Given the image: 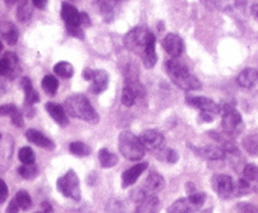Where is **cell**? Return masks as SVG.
I'll use <instances>...</instances> for the list:
<instances>
[{
  "label": "cell",
  "instance_id": "40",
  "mask_svg": "<svg viewBox=\"0 0 258 213\" xmlns=\"http://www.w3.org/2000/svg\"><path fill=\"white\" fill-rule=\"evenodd\" d=\"M67 33H68L69 36L80 38V40H83V38H85V32H83L82 27H67Z\"/></svg>",
  "mask_w": 258,
  "mask_h": 213
},
{
  "label": "cell",
  "instance_id": "56",
  "mask_svg": "<svg viewBox=\"0 0 258 213\" xmlns=\"http://www.w3.org/2000/svg\"><path fill=\"white\" fill-rule=\"evenodd\" d=\"M73 2H77V0H73Z\"/></svg>",
  "mask_w": 258,
  "mask_h": 213
},
{
  "label": "cell",
  "instance_id": "49",
  "mask_svg": "<svg viewBox=\"0 0 258 213\" xmlns=\"http://www.w3.org/2000/svg\"><path fill=\"white\" fill-rule=\"evenodd\" d=\"M81 14H82V27H88V26H91V21L88 14L87 13H81Z\"/></svg>",
  "mask_w": 258,
  "mask_h": 213
},
{
  "label": "cell",
  "instance_id": "7",
  "mask_svg": "<svg viewBox=\"0 0 258 213\" xmlns=\"http://www.w3.org/2000/svg\"><path fill=\"white\" fill-rule=\"evenodd\" d=\"M223 110V129L228 135L235 137L238 135L243 125L242 115L234 107L225 106Z\"/></svg>",
  "mask_w": 258,
  "mask_h": 213
},
{
  "label": "cell",
  "instance_id": "48",
  "mask_svg": "<svg viewBox=\"0 0 258 213\" xmlns=\"http://www.w3.org/2000/svg\"><path fill=\"white\" fill-rule=\"evenodd\" d=\"M201 120H204L205 123H211L212 120H214V115L211 114H206V112H202L200 116Z\"/></svg>",
  "mask_w": 258,
  "mask_h": 213
},
{
  "label": "cell",
  "instance_id": "26",
  "mask_svg": "<svg viewBox=\"0 0 258 213\" xmlns=\"http://www.w3.org/2000/svg\"><path fill=\"white\" fill-rule=\"evenodd\" d=\"M99 161L104 169H109V167L115 166L116 162H118V156L114 155L113 152H110L106 148H102L99 152Z\"/></svg>",
  "mask_w": 258,
  "mask_h": 213
},
{
  "label": "cell",
  "instance_id": "24",
  "mask_svg": "<svg viewBox=\"0 0 258 213\" xmlns=\"http://www.w3.org/2000/svg\"><path fill=\"white\" fill-rule=\"evenodd\" d=\"M22 88L25 91V101L26 105H33L36 102L40 101L39 93L36 92L32 87V83H31L30 78H23L22 80Z\"/></svg>",
  "mask_w": 258,
  "mask_h": 213
},
{
  "label": "cell",
  "instance_id": "37",
  "mask_svg": "<svg viewBox=\"0 0 258 213\" xmlns=\"http://www.w3.org/2000/svg\"><path fill=\"white\" fill-rule=\"evenodd\" d=\"M18 159H20L21 162H23V165L35 164V153H33L32 148L30 147L21 148L20 153H18Z\"/></svg>",
  "mask_w": 258,
  "mask_h": 213
},
{
  "label": "cell",
  "instance_id": "6",
  "mask_svg": "<svg viewBox=\"0 0 258 213\" xmlns=\"http://www.w3.org/2000/svg\"><path fill=\"white\" fill-rule=\"evenodd\" d=\"M165 188V179L157 172H150L147 179L145 180L143 185L138 188L137 190L133 191V199L136 202H140L141 199L146 197L156 195L157 193Z\"/></svg>",
  "mask_w": 258,
  "mask_h": 213
},
{
  "label": "cell",
  "instance_id": "36",
  "mask_svg": "<svg viewBox=\"0 0 258 213\" xmlns=\"http://www.w3.org/2000/svg\"><path fill=\"white\" fill-rule=\"evenodd\" d=\"M252 185L253 184L248 183V181L244 180V179H239L236 185H234V193H235V195H238V197L249 194L250 191H252Z\"/></svg>",
  "mask_w": 258,
  "mask_h": 213
},
{
  "label": "cell",
  "instance_id": "1",
  "mask_svg": "<svg viewBox=\"0 0 258 213\" xmlns=\"http://www.w3.org/2000/svg\"><path fill=\"white\" fill-rule=\"evenodd\" d=\"M165 66H166V72H168V76L170 77L171 82L176 87L185 91L200 90L202 87L200 81L190 73L188 66L181 63L180 60H178V59L173 57V59L166 61Z\"/></svg>",
  "mask_w": 258,
  "mask_h": 213
},
{
  "label": "cell",
  "instance_id": "20",
  "mask_svg": "<svg viewBox=\"0 0 258 213\" xmlns=\"http://www.w3.org/2000/svg\"><path fill=\"white\" fill-rule=\"evenodd\" d=\"M201 207L195 204L189 198H180L169 207L168 213H195Z\"/></svg>",
  "mask_w": 258,
  "mask_h": 213
},
{
  "label": "cell",
  "instance_id": "2",
  "mask_svg": "<svg viewBox=\"0 0 258 213\" xmlns=\"http://www.w3.org/2000/svg\"><path fill=\"white\" fill-rule=\"evenodd\" d=\"M64 110L71 115L72 118L81 119L87 123L96 124L100 120L99 114L95 111L94 106L90 104L87 97L81 93L69 96L64 101Z\"/></svg>",
  "mask_w": 258,
  "mask_h": 213
},
{
  "label": "cell",
  "instance_id": "52",
  "mask_svg": "<svg viewBox=\"0 0 258 213\" xmlns=\"http://www.w3.org/2000/svg\"><path fill=\"white\" fill-rule=\"evenodd\" d=\"M17 2H18V0H6V3L8 4V6H12V4L17 3Z\"/></svg>",
  "mask_w": 258,
  "mask_h": 213
},
{
  "label": "cell",
  "instance_id": "19",
  "mask_svg": "<svg viewBox=\"0 0 258 213\" xmlns=\"http://www.w3.org/2000/svg\"><path fill=\"white\" fill-rule=\"evenodd\" d=\"M91 82H92V85H91V92L95 93V95H100V93H102L107 88V85H109V74L104 69H97V70H95L94 80L91 81Z\"/></svg>",
  "mask_w": 258,
  "mask_h": 213
},
{
  "label": "cell",
  "instance_id": "54",
  "mask_svg": "<svg viewBox=\"0 0 258 213\" xmlns=\"http://www.w3.org/2000/svg\"><path fill=\"white\" fill-rule=\"evenodd\" d=\"M118 2H125V0H118Z\"/></svg>",
  "mask_w": 258,
  "mask_h": 213
},
{
  "label": "cell",
  "instance_id": "55",
  "mask_svg": "<svg viewBox=\"0 0 258 213\" xmlns=\"http://www.w3.org/2000/svg\"><path fill=\"white\" fill-rule=\"evenodd\" d=\"M0 139H2V134H0Z\"/></svg>",
  "mask_w": 258,
  "mask_h": 213
},
{
  "label": "cell",
  "instance_id": "12",
  "mask_svg": "<svg viewBox=\"0 0 258 213\" xmlns=\"http://www.w3.org/2000/svg\"><path fill=\"white\" fill-rule=\"evenodd\" d=\"M61 18L67 27H82V14L71 3L61 4Z\"/></svg>",
  "mask_w": 258,
  "mask_h": 213
},
{
  "label": "cell",
  "instance_id": "8",
  "mask_svg": "<svg viewBox=\"0 0 258 213\" xmlns=\"http://www.w3.org/2000/svg\"><path fill=\"white\" fill-rule=\"evenodd\" d=\"M212 188L216 194L223 199H228L234 193V181L231 176L225 174H219L212 178Z\"/></svg>",
  "mask_w": 258,
  "mask_h": 213
},
{
  "label": "cell",
  "instance_id": "45",
  "mask_svg": "<svg viewBox=\"0 0 258 213\" xmlns=\"http://www.w3.org/2000/svg\"><path fill=\"white\" fill-rule=\"evenodd\" d=\"M82 76H83V78H85L86 81H92V80H94V77H95V70H94V69L86 68L85 70H83Z\"/></svg>",
  "mask_w": 258,
  "mask_h": 213
},
{
  "label": "cell",
  "instance_id": "44",
  "mask_svg": "<svg viewBox=\"0 0 258 213\" xmlns=\"http://www.w3.org/2000/svg\"><path fill=\"white\" fill-rule=\"evenodd\" d=\"M18 212H20V205L17 204L16 199H13L11 203H9L8 208H7V213H18Z\"/></svg>",
  "mask_w": 258,
  "mask_h": 213
},
{
  "label": "cell",
  "instance_id": "58",
  "mask_svg": "<svg viewBox=\"0 0 258 213\" xmlns=\"http://www.w3.org/2000/svg\"><path fill=\"white\" fill-rule=\"evenodd\" d=\"M257 72H258V70H257Z\"/></svg>",
  "mask_w": 258,
  "mask_h": 213
},
{
  "label": "cell",
  "instance_id": "46",
  "mask_svg": "<svg viewBox=\"0 0 258 213\" xmlns=\"http://www.w3.org/2000/svg\"><path fill=\"white\" fill-rule=\"evenodd\" d=\"M47 2H49V0H32L33 6H35L36 8H39V9H45V8H46Z\"/></svg>",
  "mask_w": 258,
  "mask_h": 213
},
{
  "label": "cell",
  "instance_id": "30",
  "mask_svg": "<svg viewBox=\"0 0 258 213\" xmlns=\"http://www.w3.org/2000/svg\"><path fill=\"white\" fill-rule=\"evenodd\" d=\"M69 151L72 152V155L78 157H85L91 155V148L83 142H72L69 145Z\"/></svg>",
  "mask_w": 258,
  "mask_h": 213
},
{
  "label": "cell",
  "instance_id": "57",
  "mask_svg": "<svg viewBox=\"0 0 258 213\" xmlns=\"http://www.w3.org/2000/svg\"><path fill=\"white\" fill-rule=\"evenodd\" d=\"M40 213H44V212H40Z\"/></svg>",
  "mask_w": 258,
  "mask_h": 213
},
{
  "label": "cell",
  "instance_id": "27",
  "mask_svg": "<svg viewBox=\"0 0 258 213\" xmlns=\"http://www.w3.org/2000/svg\"><path fill=\"white\" fill-rule=\"evenodd\" d=\"M243 147L252 156H258V133L249 134L243 140Z\"/></svg>",
  "mask_w": 258,
  "mask_h": 213
},
{
  "label": "cell",
  "instance_id": "21",
  "mask_svg": "<svg viewBox=\"0 0 258 213\" xmlns=\"http://www.w3.org/2000/svg\"><path fill=\"white\" fill-rule=\"evenodd\" d=\"M258 81V72L253 68H247L242 70L236 77V83L243 88L254 87Z\"/></svg>",
  "mask_w": 258,
  "mask_h": 213
},
{
  "label": "cell",
  "instance_id": "4",
  "mask_svg": "<svg viewBox=\"0 0 258 213\" xmlns=\"http://www.w3.org/2000/svg\"><path fill=\"white\" fill-rule=\"evenodd\" d=\"M56 188L64 197L75 200V202L81 200L80 179L73 170H69L56 180Z\"/></svg>",
  "mask_w": 258,
  "mask_h": 213
},
{
  "label": "cell",
  "instance_id": "43",
  "mask_svg": "<svg viewBox=\"0 0 258 213\" xmlns=\"http://www.w3.org/2000/svg\"><path fill=\"white\" fill-rule=\"evenodd\" d=\"M166 156H165V159H166V161L169 162V164H176L179 160V155L176 151L174 150H168L166 151Z\"/></svg>",
  "mask_w": 258,
  "mask_h": 213
},
{
  "label": "cell",
  "instance_id": "34",
  "mask_svg": "<svg viewBox=\"0 0 258 213\" xmlns=\"http://www.w3.org/2000/svg\"><path fill=\"white\" fill-rule=\"evenodd\" d=\"M243 179L250 184H254L255 181H258V167L252 164L245 165L244 169H243Z\"/></svg>",
  "mask_w": 258,
  "mask_h": 213
},
{
  "label": "cell",
  "instance_id": "51",
  "mask_svg": "<svg viewBox=\"0 0 258 213\" xmlns=\"http://www.w3.org/2000/svg\"><path fill=\"white\" fill-rule=\"evenodd\" d=\"M253 14H254L255 17H258V4L253 7Z\"/></svg>",
  "mask_w": 258,
  "mask_h": 213
},
{
  "label": "cell",
  "instance_id": "11",
  "mask_svg": "<svg viewBox=\"0 0 258 213\" xmlns=\"http://www.w3.org/2000/svg\"><path fill=\"white\" fill-rule=\"evenodd\" d=\"M187 102L192 107H196V109L201 110L202 112H206V114L216 115L221 111V107L207 97L192 96V97H187Z\"/></svg>",
  "mask_w": 258,
  "mask_h": 213
},
{
  "label": "cell",
  "instance_id": "38",
  "mask_svg": "<svg viewBox=\"0 0 258 213\" xmlns=\"http://www.w3.org/2000/svg\"><path fill=\"white\" fill-rule=\"evenodd\" d=\"M105 210H106V213H126L125 205L119 199H110Z\"/></svg>",
  "mask_w": 258,
  "mask_h": 213
},
{
  "label": "cell",
  "instance_id": "5",
  "mask_svg": "<svg viewBox=\"0 0 258 213\" xmlns=\"http://www.w3.org/2000/svg\"><path fill=\"white\" fill-rule=\"evenodd\" d=\"M151 33L152 32H150L147 28L142 27V26L133 28L124 36V45L126 49L141 56Z\"/></svg>",
  "mask_w": 258,
  "mask_h": 213
},
{
  "label": "cell",
  "instance_id": "14",
  "mask_svg": "<svg viewBox=\"0 0 258 213\" xmlns=\"http://www.w3.org/2000/svg\"><path fill=\"white\" fill-rule=\"evenodd\" d=\"M147 167H149L147 162H140V164L135 165L131 169L125 170L123 172V175H121V186L128 188V186L133 185L137 181V179L147 170Z\"/></svg>",
  "mask_w": 258,
  "mask_h": 213
},
{
  "label": "cell",
  "instance_id": "9",
  "mask_svg": "<svg viewBox=\"0 0 258 213\" xmlns=\"http://www.w3.org/2000/svg\"><path fill=\"white\" fill-rule=\"evenodd\" d=\"M140 140L142 142L145 150L159 152L164 148L165 138L160 131L157 130H146L141 134Z\"/></svg>",
  "mask_w": 258,
  "mask_h": 213
},
{
  "label": "cell",
  "instance_id": "22",
  "mask_svg": "<svg viewBox=\"0 0 258 213\" xmlns=\"http://www.w3.org/2000/svg\"><path fill=\"white\" fill-rule=\"evenodd\" d=\"M160 200L156 195L146 197L138 202L136 213H159Z\"/></svg>",
  "mask_w": 258,
  "mask_h": 213
},
{
  "label": "cell",
  "instance_id": "17",
  "mask_svg": "<svg viewBox=\"0 0 258 213\" xmlns=\"http://www.w3.org/2000/svg\"><path fill=\"white\" fill-rule=\"evenodd\" d=\"M193 150L196 151L198 156L204 157V159L207 160H223L225 159L226 155H225V151L223 150V147H219V146H206V147H193Z\"/></svg>",
  "mask_w": 258,
  "mask_h": 213
},
{
  "label": "cell",
  "instance_id": "32",
  "mask_svg": "<svg viewBox=\"0 0 258 213\" xmlns=\"http://www.w3.org/2000/svg\"><path fill=\"white\" fill-rule=\"evenodd\" d=\"M16 202L17 204L20 205L21 209H30L31 207H32V199H31V195L28 194L27 191L26 190H20L18 193L16 194Z\"/></svg>",
  "mask_w": 258,
  "mask_h": 213
},
{
  "label": "cell",
  "instance_id": "42",
  "mask_svg": "<svg viewBox=\"0 0 258 213\" xmlns=\"http://www.w3.org/2000/svg\"><path fill=\"white\" fill-rule=\"evenodd\" d=\"M16 110L17 106H14V105H3V106H0V116H9V118H11V115L13 114Z\"/></svg>",
  "mask_w": 258,
  "mask_h": 213
},
{
  "label": "cell",
  "instance_id": "3",
  "mask_svg": "<svg viewBox=\"0 0 258 213\" xmlns=\"http://www.w3.org/2000/svg\"><path fill=\"white\" fill-rule=\"evenodd\" d=\"M118 147L124 159L129 161H140L145 156V147L137 135L129 130H124L119 134Z\"/></svg>",
  "mask_w": 258,
  "mask_h": 213
},
{
  "label": "cell",
  "instance_id": "29",
  "mask_svg": "<svg viewBox=\"0 0 258 213\" xmlns=\"http://www.w3.org/2000/svg\"><path fill=\"white\" fill-rule=\"evenodd\" d=\"M55 74L60 78H71L75 73V69H73V65L71 63H67V61H60V63L55 64L54 66Z\"/></svg>",
  "mask_w": 258,
  "mask_h": 213
},
{
  "label": "cell",
  "instance_id": "16",
  "mask_svg": "<svg viewBox=\"0 0 258 213\" xmlns=\"http://www.w3.org/2000/svg\"><path fill=\"white\" fill-rule=\"evenodd\" d=\"M25 135L26 138H27V140H30L33 145L44 148V150L52 151L55 148L54 142H52L50 138H47L45 134H42L41 131L39 130H36V129H28V130L26 131Z\"/></svg>",
  "mask_w": 258,
  "mask_h": 213
},
{
  "label": "cell",
  "instance_id": "53",
  "mask_svg": "<svg viewBox=\"0 0 258 213\" xmlns=\"http://www.w3.org/2000/svg\"><path fill=\"white\" fill-rule=\"evenodd\" d=\"M2 50H3V44H2V41H0V52H2Z\"/></svg>",
  "mask_w": 258,
  "mask_h": 213
},
{
  "label": "cell",
  "instance_id": "10",
  "mask_svg": "<svg viewBox=\"0 0 258 213\" xmlns=\"http://www.w3.org/2000/svg\"><path fill=\"white\" fill-rule=\"evenodd\" d=\"M162 47L171 57L174 59H178L184 51V42L181 40L180 36L175 35V33H169L164 37V40L161 41Z\"/></svg>",
  "mask_w": 258,
  "mask_h": 213
},
{
  "label": "cell",
  "instance_id": "13",
  "mask_svg": "<svg viewBox=\"0 0 258 213\" xmlns=\"http://www.w3.org/2000/svg\"><path fill=\"white\" fill-rule=\"evenodd\" d=\"M20 72V61L13 52H7L0 59V76L14 77Z\"/></svg>",
  "mask_w": 258,
  "mask_h": 213
},
{
  "label": "cell",
  "instance_id": "39",
  "mask_svg": "<svg viewBox=\"0 0 258 213\" xmlns=\"http://www.w3.org/2000/svg\"><path fill=\"white\" fill-rule=\"evenodd\" d=\"M11 119H12V123H13V125L18 126V128H22V126L25 125V123H23L22 112H21L18 109H17L16 111L11 115Z\"/></svg>",
  "mask_w": 258,
  "mask_h": 213
},
{
  "label": "cell",
  "instance_id": "33",
  "mask_svg": "<svg viewBox=\"0 0 258 213\" xmlns=\"http://www.w3.org/2000/svg\"><path fill=\"white\" fill-rule=\"evenodd\" d=\"M18 172L20 175L22 176L23 179H27V180H31V179H35L36 176L39 175V169L35 164L31 165H22V166L18 169Z\"/></svg>",
  "mask_w": 258,
  "mask_h": 213
},
{
  "label": "cell",
  "instance_id": "47",
  "mask_svg": "<svg viewBox=\"0 0 258 213\" xmlns=\"http://www.w3.org/2000/svg\"><path fill=\"white\" fill-rule=\"evenodd\" d=\"M238 208H239V209H242L243 213H254V208H253L252 205L239 204Z\"/></svg>",
  "mask_w": 258,
  "mask_h": 213
},
{
  "label": "cell",
  "instance_id": "41",
  "mask_svg": "<svg viewBox=\"0 0 258 213\" xmlns=\"http://www.w3.org/2000/svg\"><path fill=\"white\" fill-rule=\"evenodd\" d=\"M9 194V190H8V186H7L6 181L3 179H0V204H3L4 202L7 200Z\"/></svg>",
  "mask_w": 258,
  "mask_h": 213
},
{
  "label": "cell",
  "instance_id": "50",
  "mask_svg": "<svg viewBox=\"0 0 258 213\" xmlns=\"http://www.w3.org/2000/svg\"><path fill=\"white\" fill-rule=\"evenodd\" d=\"M185 189H187V193H188V195H192L193 193H196V186H195V184L193 183H187V185H185Z\"/></svg>",
  "mask_w": 258,
  "mask_h": 213
},
{
  "label": "cell",
  "instance_id": "31",
  "mask_svg": "<svg viewBox=\"0 0 258 213\" xmlns=\"http://www.w3.org/2000/svg\"><path fill=\"white\" fill-rule=\"evenodd\" d=\"M41 86H42V88L45 90V92L49 93V95H51V96H54L59 88V82L54 76H46V77H44Z\"/></svg>",
  "mask_w": 258,
  "mask_h": 213
},
{
  "label": "cell",
  "instance_id": "18",
  "mask_svg": "<svg viewBox=\"0 0 258 213\" xmlns=\"http://www.w3.org/2000/svg\"><path fill=\"white\" fill-rule=\"evenodd\" d=\"M45 109H46V111L49 112L50 116L54 119V121L58 124V125L63 126V128L68 125V116H67L66 110H64V107L61 106V105L54 104V102H47V104L45 105Z\"/></svg>",
  "mask_w": 258,
  "mask_h": 213
},
{
  "label": "cell",
  "instance_id": "15",
  "mask_svg": "<svg viewBox=\"0 0 258 213\" xmlns=\"http://www.w3.org/2000/svg\"><path fill=\"white\" fill-rule=\"evenodd\" d=\"M155 46H156V38H155L154 33H151L149 41H147V45H146L145 50H143L142 55H141L142 63L146 68H154L155 64L157 63V54Z\"/></svg>",
  "mask_w": 258,
  "mask_h": 213
},
{
  "label": "cell",
  "instance_id": "25",
  "mask_svg": "<svg viewBox=\"0 0 258 213\" xmlns=\"http://www.w3.org/2000/svg\"><path fill=\"white\" fill-rule=\"evenodd\" d=\"M97 6H99L100 13L104 17L105 21H110L113 18L114 8L119 3L118 0H96Z\"/></svg>",
  "mask_w": 258,
  "mask_h": 213
},
{
  "label": "cell",
  "instance_id": "35",
  "mask_svg": "<svg viewBox=\"0 0 258 213\" xmlns=\"http://www.w3.org/2000/svg\"><path fill=\"white\" fill-rule=\"evenodd\" d=\"M136 100H137V96L133 92L128 86H124L123 92H121V104L126 107H131L135 105Z\"/></svg>",
  "mask_w": 258,
  "mask_h": 213
},
{
  "label": "cell",
  "instance_id": "23",
  "mask_svg": "<svg viewBox=\"0 0 258 213\" xmlns=\"http://www.w3.org/2000/svg\"><path fill=\"white\" fill-rule=\"evenodd\" d=\"M0 36L3 37L4 41L8 45L13 46L18 41V32L13 23L11 22H0Z\"/></svg>",
  "mask_w": 258,
  "mask_h": 213
},
{
  "label": "cell",
  "instance_id": "28",
  "mask_svg": "<svg viewBox=\"0 0 258 213\" xmlns=\"http://www.w3.org/2000/svg\"><path fill=\"white\" fill-rule=\"evenodd\" d=\"M32 14L28 0H18V9H17V18L20 19V22H26L28 21Z\"/></svg>",
  "mask_w": 258,
  "mask_h": 213
}]
</instances>
